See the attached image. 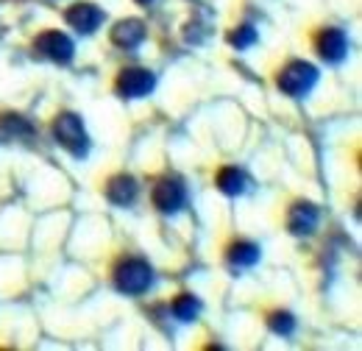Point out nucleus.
<instances>
[{
    "label": "nucleus",
    "instance_id": "f257e3e1",
    "mask_svg": "<svg viewBox=\"0 0 362 351\" xmlns=\"http://www.w3.org/2000/svg\"><path fill=\"white\" fill-rule=\"evenodd\" d=\"M53 137H56V142H59L62 148H67L76 159H81V156L90 154V137H87V129H84L81 117L73 115V112H64V115L56 117V123H53Z\"/></svg>",
    "mask_w": 362,
    "mask_h": 351
},
{
    "label": "nucleus",
    "instance_id": "f03ea898",
    "mask_svg": "<svg viewBox=\"0 0 362 351\" xmlns=\"http://www.w3.org/2000/svg\"><path fill=\"white\" fill-rule=\"evenodd\" d=\"M317 76L320 73H317L315 64H310V62H290V64L281 67L276 84L290 98H304V95H310L315 89Z\"/></svg>",
    "mask_w": 362,
    "mask_h": 351
},
{
    "label": "nucleus",
    "instance_id": "7ed1b4c3",
    "mask_svg": "<svg viewBox=\"0 0 362 351\" xmlns=\"http://www.w3.org/2000/svg\"><path fill=\"white\" fill-rule=\"evenodd\" d=\"M153 282V270L151 265L139 257H132V260H123L115 270V287L126 296H139L151 287Z\"/></svg>",
    "mask_w": 362,
    "mask_h": 351
},
{
    "label": "nucleus",
    "instance_id": "20e7f679",
    "mask_svg": "<svg viewBox=\"0 0 362 351\" xmlns=\"http://www.w3.org/2000/svg\"><path fill=\"white\" fill-rule=\"evenodd\" d=\"M34 50L40 56L50 59V62H56V64H70L73 56H76V45H73V40L67 34H62V31H45V34H40L37 42H34Z\"/></svg>",
    "mask_w": 362,
    "mask_h": 351
},
{
    "label": "nucleus",
    "instance_id": "39448f33",
    "mask_svg": "<svg viewBox=\"0 0 362 351\" xmlns=\"http://www.w3.org/2000/svg\"><path fill=\"white\" fill-rule=\"evenodd\" d=\"M187 204V190L179 178H162L153 187V207L165 215H176L181 212V207Z\"/></svg>",
    "mask_w": 362,
    "mask_h": 351
},
{
    "label": "nucleus",
    "instance_id": "423d86ee",
    "mask_svg": "<svg viewBox=\"0 0 362 351\" xmlns=\"http://www.w3.org/2000/svg\"><path fill=\"white\" fill-rule=\"evenodd\" d=\"M156 87V76L142 67H129L117 76V92L123 98H145Z\"/></svg>",
    "mask_w": 362,
    "mask_h": 351
},
{
    "label": "nucleus",
    "instance_id": "0eeeda50",
    "mask_svg": "<svg viewBox=\"0 0 362 351\" xmlns=\"http://www.w3.org/2000/svg\"><path fill=\"white\" fill-rule=\"evenodd\" d=\"M67 23H70V28H76L78 34H84V37H90L98 31V25L103 23V11L95 6V3H76V6H70L67 8Z\"/></svg>",
    "mask_w": 362,
    "mask_h": 351
},
{
    "label": "nucleus",
    "instance_id": "6e6552de",
    "mask_svg": "<svg viewBox=\"0 0 362 351\" xmlns=\"http://www.w3.org/2000/svg\"><path fill=\"white\" fill-rule=\"evenodd\" d=\"M317 53L329 62V64H340L349 56V37L343 28H326L317 37Z\"/></svg>",
    "mask_w": 362,
    "mask_h": 351
},
{
    "label": "nucleus",
    "instance_id": "1a4fd4ad",
    "mask_svg": "<svg viewBox=\"0 0 362 351\" xmlns=\"http://www.w3.org/2000/svg\"><path fill=\"white\" fill-rule=\"evenodd\" d=\"M317 209L313 204H307V201H301V204H296L293 209H290V215H287V229H290V234H296V237H310V234H315L317 229Z\"/></svg>",
    "mask_w": 362,
    "mask_h": 351
},
{
    "label": "nucleus",
    "instance_id": "9d476101",
    "mask_svg": "<svg viewBox=\"0 0 362 351\" xmlns=\"http://www.w3.org/2000/svg\"><path fill=\"white\" fill-rule=\"evenodd\" d=\"M112 42L123 50H134L145 42V23L142 20H120L115 28H112Z\"/></svg>",
    "mask_w": 362,
    "mask_h": 351
},
{
    "label": "nucleus",
    "instance_id": "9b49d317",
    "mask_svg": "<svg viewBox=\"0 0 362 351\" xmlns=\"http://www.w3.org/2000/svg\"><path fill=\"white\" fill-rule=\"evenodd\" d=\"M136 178L134 176H115L109 184H106V198L115 204V207H132L136 201Z\"/></svg>",
    "mask_w": 362,
    "mask_h": 351
},
{
    "label": "nucleus",
    "instance_id": "f8f14e48",
    "mask_svg": "<svg viewBox=\"0 0 362 351\" xmlns=\"http://www.w3.org/2000/svg\"><path fill=\"white\" fill-rule=\"evenodd\" d=\"M259 257H262L259 246H254L248 240H240V243H234L228 248V263L234 265V267H254V265L259 263Z\"/></svg>",
    "mask_w": 362,
    "mask_h": 351
},
{
    "label": "nucleus",
    "instance_id": "ddd939ff",
    "mask_svg": "<svg viewBox=\"0 0 362 351\" xmlns=\"http://www.w3.org/2000/svg\"><path fill=\"white\" fill-rule=\"evenodd\" d=\"M245 187H248V178H245L243 171H237V168H223V171L218 173V190H221L223 195L237 198V195L245 192Z\"/></svg>",
    "mask_w": 362,
    "mask_h": 351
},
{
    "label": "nucleus",
    "instance_id": "4468645a",
    "mask_svg": "<svg viewBox=\"0 0 362 351\" xmlns=\"http://www.w3.org/2000/svg\"><path fill=\"white\" fill-rule=\"evenodd\" d=\"M0 132L8 137H31L34 126L23 115H0Z\"/></svg>",
    "mask_w": 362,
    "mask_h": 351
},
{
    "label": "nucleus",
    "instance_id": "2eb2a0df",
    "mask_svg": "<svg viewBox=\"0 0 362 351\" xmlns=\"http://www.w3.org/2000/svg\"><path fill=\"white\" fill-rule=\"evenodd\" d=\"M198 312H201V301H198L195 296H189V293H184V296H179V299L173 301V315L179 318L181 323L195 321V318H198Z\"/></svg>",
    "mask_w": 362,
    "mask_h": 351
},
{
    "label": "nucleus",
    "instance_id": "dca6fc26",
    "mask_svg": "<svg viewBox=\"0 0 362 351\" xmlns=\"http://www.w3.org/2000/svg\"><path fill=\"white\" fill-rule=\"evenodd\" d=\"M268 326H271L276 335H281V338H290V335L296 332V318H293L290 312H276V315H271Z\"/></svg>",
    "mask_w": 362,
    "mask_h": 351
},
{
    "label": "nucleus",
    "instance_id": "f3484780",
    "mask_svg": "<svg viewBox=\"0 0 362 351\" xmlns=\"http://www.w3.org/2000/svg\"><path fill=\"white\" fill-rule=\"evenodd\" d=\"M228 42L234 45L237 50H245V47H251V45L257 42V28H254V25H240V28L228 37Z\"/></svg>",
    "mask_w": 362,
    "mask_h": 351
},
{
    "label": "nucleus",
    "instance_id": "a211bd4d",
    "mask_svg": "<svg viewBox=\"0 0 362 351\" xmlns=\"http://www.w3.org/2000/svg\"><path fill=\"white\" fill-rule=\"evenodd\" d=\"M136 3H139V6H151L153 0H136Z\"/></svg>",
    "mask_w": 362,
    "mask_h": 351
}]
</instances>
